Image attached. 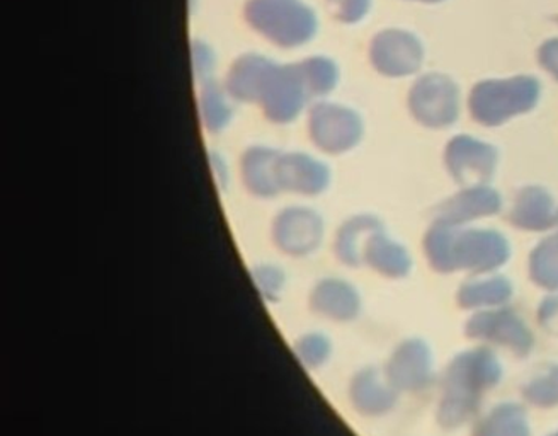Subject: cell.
<instances>
[{
    "instance_id": "cell-3",
    "label": "cell",
    "mask_w": 558,
    "mask_h": 436,
    "mask_svg": "<svg viewBox=\"0 0 558 436\" xmlns=\"http://www.w3.org/2000/svg\"><path fill=\"white\" fill-rule=\"evenodd\" d=\"M409 106L423 125L442 129L454 123L460 114V90L450 77L427 74L412 87Z\"/></svg>"
},
{
    "instance_id": "cell-15",
    "label": "cell",
    "mask_w": 558,
    "mask_h": 436,
    "mask_svg": "<svg viewBox=\"0 0 558 436\" xmlns=\"http://www.w3.org/2000/svg\"><path fill=\"white\" fill-rule=\"evenodd\" d=\"M296 356L302 360L305 365H317L323 360L324 343L318 336H305L299 339L295 344Z\"/></svg>"
},
{
    "instance_id": "cell-10",
    "label": "cell",
    "mask_w": 558,
    "mask_h": 436,
    "mask_svg": "<svg viewBox=\"0 0 558 436\" xmlns=\"http://www.w3.org/2000/svg\"><path fill=\"white\" fill-rule=\"evenodd\" d=\"M272 63L256 55H247L236 60L229 75V89L235 98L244 101L260 99L266 81L272 71Z\"/></svg>"
},
{
    "instance_id": "cell-4",
    "label": "cell",
    "mask_w": 558,
    "mask_h": 436,
    "mask_svg": "<svg viewBox=\"0 0 558 436\" xmlns=\"http://www.w3.org/2000/svg\"><path fill=\"white\" fill-rule=\"evenodd\" d=\"M372 62L376 71L388 77H403L423 65V45L411 33L387 29L373 39Z\"/></svg>"
},
{
    "instance_id": "cell-2",
    "label": "cell",
    "mask_w": 558,
    "mask_h": 436,
    "mask_svg": "<svg viewBox=\"0 0 558 436\" xmlns=\"http://www.w3.org/2000/svg\"><path fill=\"white\" fill-rule=\"evenodd\" d=\"M245 14L257 32L283 47L305 44L317 29L314 11L300 0H251Z\"/></svg>"
},
{
    "instance_id": "cell-8",
    "label": "cell",
    "mask_w": 558,
    "mask_h": 436,
    "mask_svg": "<svg viewBox=\"0 0 558 436\" xmlns=\"http://www.w3.org/2000/svg\"><path fill=\"white\" fill-rule=\"evenodd\" d=\"M279 190L293 191L302 195H315L327 184V169L323 164L303 156V154H287L278 159Z\"/></svg>"
},
{
    "instance_id": "cell-12",
    "label": "cell",
    "mask_w": 558,
    "mask_h": 436,
    "mask_svg": "<svg viewBox=\"0 0 558 436\" xmlns=\"http://www.w3.org/2000/svg\"><path fill=\"white\" fill-rule=\"evenodd\" d=\"M203 118L209 130L223 129L230 120V108L223 99V94L217 87H208L203 93Z\"/></svg>"
},
{
    "instance_id": "cell-1",
    "label": "cell",
    "mask_w": 558,
    "mask_h": 436,
    "mask_svg": "<svg viewBox=\"0 0 558 436\" xmlns=\"http://www.w3.org/2000/svg\"><path fill=\"white\" fill-rule=\"evenodd\" d=\"M539 99V82L535 77L484 81L470 94V113L482 125L496 126L509 118L527 113Z\"/></svg>"
},
{
    "instance_id": "cell-13",
    "label": "cell",
    "mask_w": 558,
    "mask_h": 436,
    "mask_svg": "<svg viewBox=\"0 0 558 436\" xmlns=\"http://www.w3.org/2000/svg\"><path fill=\"white\" fill-rule=\"evenodd\" d=\"M254 283L259 289L260 295L264 299L276 300L281 292H283L287 277L281 269L276 268V265H259L253 272Z\"/></svg>"
},
{
    "instance_id": "cell-17",
    "label": "cell",
    "mask_w": 558,
    "mask_h": 436,
    "mask_svg": "<svg viewBox=\"0 0 558 436\" xmlns=\"http://www.w3.org/2000/svg\"><path fill=\"white\" fill-rule=\"evenodd\" d=\"M423 2H441V0H423Z\"/></svg>"
},
{
    "instance_id": "cell-14",
    "label": "cell",
    "mask_w": 558,
    "mask_h": 436,
    "mask_svg": "<svg viewBox=\"0 0 558 436\" xmlns=\"http://www.w3.org/2000/svg\"><path fill=\"white\" fill-rule=\"evenodd\" d=\"M333 16L342 23H357L366 16L369 0H327Z\"/></svg>"
},
{
    "instance_id": "cell-5",
    "label": "cell",
    "mask_w": 558,
    "mask_h": 436,
    "mask_svg": "<svg viewBox=\"0 0 558 436\" xmlns=\"http://www.w3.org/2000/svg\"><path fill=\"white\" fill-rule=\"evenodd\" d=\"M315 144L327 153H344L357 144L363 133L360 117L338 105H317L311 113Z\"/></svg>"
},
{
    "instance_id": "cell-9",
    "label": "cell",
    "mask_w": 558,
    "mask_h": 436,
    "mask_svg": "<svg viewBox=\"0 0 558 436\" xmlns=\"http://www.w3.org/2000/svg\"><path fill=\"white\" fill-rule=\"evenodd\" d=\"M278 159L279 154L271 148H248L242 159V175L251 195L259 198H272L278 195Z\"/></svg>"
},
{
    "instance_id": "cell-6",
    "label": "cell",
    "mask_w": 558,
    "mask_h": 436,
    "mask_svg": "<svg viewBox=\"0 0 558 436\" xmlns=\"http://www.w3.org/2000/svg\"><path fill=\"white\" fill-rule=\"evenodd\" d=\"M308 98L305 84L299 65L296 66H272L260 101L264 111L272 121L287 123L293 120L302 111L303 102Z\"/></svg>"
},
{
    "instance_id": "cell-11",
    "label": "cell",
    "mask_w": 558,
    "mask_h": 436,
    "mask_svg": "<svg viewBox=\"0 0 558 436\" xmlns=\"http://www.w3.org/2000/svg\"><path fill=\"white\" fill-rule=\"evenodd\" d=\"M299 69L308 96H324L338 84V69L330 60H306L300 63Z\"/></svg>"
},
{
    "instance_id": "cell-16",
    "label": "cell",
    "mask_w": 558,
    "mask_h": 436,
    "mask_svg": "<svg viewBox=\"0 0 558 436\" xmlns=\"http://www.w3.org/2000/svg\"><path fill=\"white\" fill-rule=\"evenodd\" d=\"M538 60L545 71L558 81V39H548L538 51Z\"/></svg>"
},
{
    "instance_id": "cell-7",
    "label": "cell",
    "mask_w": 558,
    "mask_h": 436,
    "mask_svg": "<svg viewBox=\"0 0 558 436\" xmlns=\"http://www.w3.org/2000/svg\"><path fill=\"white\" fill-rule=\"evenodd\" d=\"M320 222L308 208L288 207L276 215L272 222V242L281 253L291 257L306 256L317 247Z\"/></svg>"
}]
</instances>
